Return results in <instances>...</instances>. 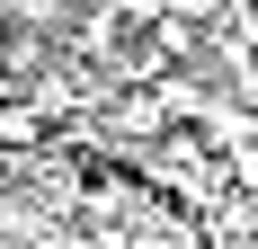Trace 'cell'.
I'll return each instance as SVG.
<instances>
[{
	"label": "cell",
	"instance_id": "1",
	"mask_svg": "<svg viewBox=\"0 0 258 249\" xmlns=\"http://www.w3.org/2000/svg\"><path fill=\"white\" fill-rule=\"evenodd\" d=\"M160 18L169 27H205V18H223V0H160Z\"/></svg>",
	"mask_w": 258,
	"mask_h": 249
},
{
	"label": "cell",
	"instance_id": "2",
	"mask_svg": "<svg viewBox=\"0 0 258 249\" xmlns=\"http://www.w3.org/2000/svg\"><path fill=\"white\" fill-rule=\"evenodd\" d=\"M249 89H258V53H249Z\"/></svg>",
	"mask_w": 258,
	"mask_h": 249
}]
</instances>
